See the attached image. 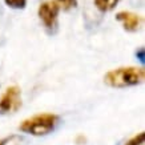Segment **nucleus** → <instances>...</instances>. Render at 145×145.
<instances>
[{"label": "nucleus", "instance_id": "f257e3e1", "mask_svg": "<svg viewBox=\"0 0 145 145\" xmlns=\"http://www.w3.org/2000/svg\"><path fill=\"white\" fill-rule=\"evenodd\" d=\"M144 69L137 67H121L112 69L104 76V83L112 88H129L142 83Z\"/></svg>", "mask_w": 145, "mask_h": 145}, {"label": "nucleus", "instance_id": "f03ea898", "mask_svg": "<svg viewBox=\"0 0 145 145\" xmlns=\"http://www.w3.org/2000/svg\"><path fill=\"white\" fill-rule=\"evenodd\" d=\"M59 121H60V117L57 114L41 113L25 119L19 125V129L31 136H47L48 133L55 131Z\"/></svg>", "mask_w": 145, "mask_h": 145}, {"label": "nucleus", "instance_id": "7ed1b4c3", "mask_svg": "<svg viewBox=\"0 0 145 145\" xmlns=\"http://www.w3.org/2000/svg\"><path fill=\"white\" fill-rule=\"evenodd\" d=\"M22 106V91L19 87L12 85L5 89L0 97V114H11L18 112Z\"/></svg>", "mask_w": 145, "mask_h": 145}, {"label": "nucleus", "instance_id": "20e7f679", "mask_svg": "<svg viewBox=\"0 0 145 145\" xmlns=\"http://www.w3.org/2000/svg\"><path fill=\"white\" fill-rule=\"evenodd\" d=\"M59 11H60V8L55 4V1H53V0L44 1V3L39 7L37 13H39V18H40V20L43 22V24L45 25V28L52 29V28L56 27Z\"/></svg>", "mask_w": 145, "mask_h": 145}, {"label": "nucleus", "instance_id": "39448f33", "mask_svg": "<svg viewBox=\"0 0 145 145\" xmlns=\"http://www.w3.org/2000/svg\"><path fill=\"white\" fill-rule=\"evenodd\" d=\"M116 19L121 23V25L124 27V29H125V31H129V32L137 31V29L140 28L141 23H142L141 16H138L137 13L128 12V11L119 12L116 15Z\"/></svg>", "mask_w": 145, "mask_h": 145}, {"label": "nucleus", "instance_id": "423d86ee", "mask_svg": "<svg viewBox=\"0 0 145 145\" xmlns=\"http://www.w3.org/2000/svg\"><path fill=\"white\" fill-rule=\"evenodd\" d=\"M119 1L120 0H95V5L101 12H108L110 9H113Z\"/></svg>", "mask_w": 145, "mask_h": 145}, {"label": "nucleus", "instance_id": "0eeeda50", "mask_svg": "<svg viewBox=\"0 0 145 145\" xmlns=\"http://www.w3.org/2000/svg\"><path fill=\"white\" fill-rule=\"evenodd\" d=\"M53 1L60 9H65V11L76 5V0H53Z\"/></svg>", "mask_w": 145, "mask_h": 145}, {"label": "nucleus", "instance_id": "6e6552de", "mask_svg": "<svg viewBox=\"0 0 145 145\" xmlns=\"http://www.w3.org/2000/svg\"><path fill=\"white\" fill-rule=\"evenodd\" d=\"M4 3L9 8L13 9H23L27 5V0H4Z\"/></svg>", "mask_w": 145, "mask_h": 145}, {"label": "nucleus", "instance_id": "1a4fd4ad", "mask_svg": "<svg viewBox=\"0 0 145 145\" xmlns=\"http://www.w3.org/2000/svg\"><path fill=\"white\" fill-rule=\"evenodd\" d=\"M144 140H145V132H140L138 135L133 136L132 138L125 142V145H142L144 144Z\"/></svg>", "mask_w": 145, "mask_h": 145}, {"label": "nucleus", "instance_id": "9d476101", "mask_svg": "<svg viewBox=\"0 0 145 145\" xmlns=\"http://www.w3.org/2000/svg\"><path fill=\"white\" fill-rule=\"evenodd\" d=\"M137 57H138V60H140L142 64H144V48H140L138 51H137Z\"/></svg>", "mask_w": 145, "mask_h": 145}, {"label": "nucleus", "instance_id": "9b49d317", "mask_svg": "<svg viewBox=\"0 0 145 145\" xmlns=\"http://www.w3.org/2000/svg\"><path fill=\"white\" fill-rule=\"evenodd\" d=\"M13 137H5V138H0V145H7Z\"/></svg>", "mask_w": 145, "mask_h": 145}]
</instances>
